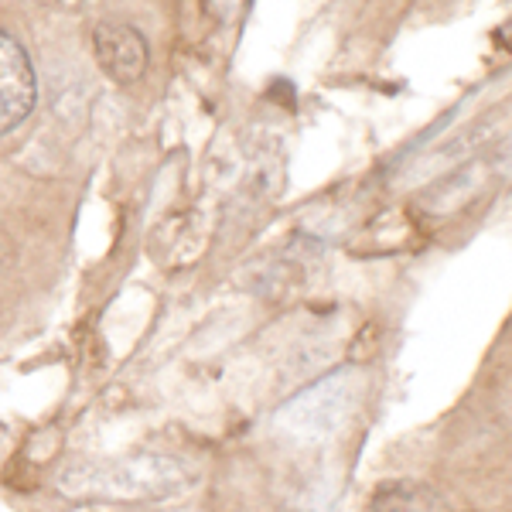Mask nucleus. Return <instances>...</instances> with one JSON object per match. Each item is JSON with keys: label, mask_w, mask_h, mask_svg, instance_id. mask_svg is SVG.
I'll return each instance as SVG.
<instances>
[{"label": "nucleus", "mask_w": 512, "mask_h": 512, "mask_svg": "<svg viewBox=\"0 0 512 512\" xmlns=\"http://www.w3.org/2000/svg\"><path fill=\"white\" fill-rule=\"evenodd\" d=\"M38 82L24 48L7 31H0V134L14 130L35 110Z\"/></svg>", "instance_id": "nucleus-1"}, {"label": "nucleus", "mask_w": 512, "mask_h": 512, "mask_svg": "<svg viewBox=\"0 0 512 512\" xmlns=\"http://www.w3.org/2000/svg\"><path fill=\"white\" fill-rule=\"evenodd\" d=\"M96 59L103 65V72L110 79L123 82H137L147 69V41L137 35L130 24H99L96 35Z\"/></svg>", "instance_id": "nucleus-2"}, {"label": "nucleus", "mask_w": 512, "mask_h": 512, "mask_svg": "<svg viewBox=\"0 0 512 512\" xmlns=\"http://www.w3.org/2000/svg\"><path fill=\"white\" fill-rule=\"evenodd\" d=\"M369 512H454L451 502L431 485L420 482H396L376 492Z\"/></svg>", "instance_id": "nucleus-3"}, {"label": "nucleus", "mask_w": 512, "mask_h": 512, "mask_svg": "<svg viewBox=\"0 0 512 512\" xmlns=\"http://www.w3.org/2000/svg\"><path fill=\"white\" fill-rule=\"evenodd\" d=\"M209 4H212V7H216V11H219V14H233V11H236V7H239V4H243V0H209Z\"/></svg>", "instance_id": "nucleus-4"}]
</instances>
